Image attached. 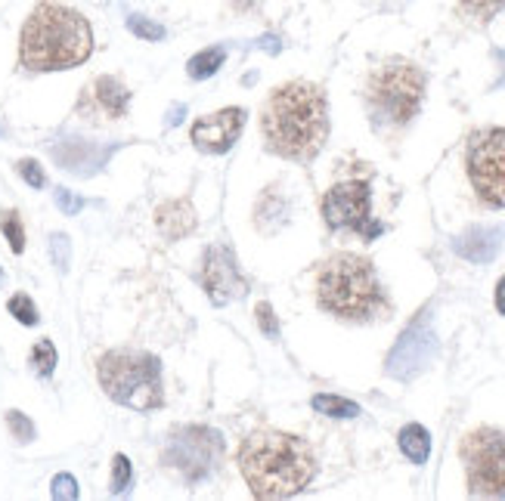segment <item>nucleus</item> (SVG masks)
Returning a JSON list of instances; mask_svg holds the SVG:
<instances>
[{
	"mask_svg": "<svg viewBox=\"0 0 505 501\" xmlns=\"http://www.w3.org/2000/svg\"><path fill=\"white\" fill-rule=\"evenodd\" d=\"M267 149L289 161H313L329 137V103L317 84L291 81L270 93L261 112Z\"/></svg>",
	"mask_w": 505,
	"mask_h": 501,
	"instance_id": "1",
	"label": "nucleus"
},
{
	"mask_svg": "<svg viewBox=\"0 0 505 501\" xmlns=\"http://www.w3.org/2000/svg\"><path fill=\"white\" fill-rule=\"evenodd\" d=\"M239 470L254 498H291L317 477V455L295 433L254 431L239 449Z\"/></svg>",
	"mask_w": 505,
	"mask_h": 501,
	"instance_id": "2",
	"label": "nucleus"
},
{
	"mask_svg": "<svg viewBox=\"0 0 505 501\" xmlns=\"http://www.w3.org/2000/svg\"><path fill=\"white\" fill-rule=\"evenodd\" d=\"M94 32L72 6L44 0L32 10L19 38V59L28 71H66L90 59Z\"/></svg>",
	"mask_w": 505,
	"mask_h": 501,
	"instance_id": "3",
	"label": "nucleus"
},
{
	"mask_svg": "<svg viewBox=\"0 0 505 501\" xmlns=\"http://www.w3.org/2000/svg\"><path fill=\"white\" fill-rule=\"evenodd\" d=\"M317 300L326 313L351 322L372 319L385 306L372 263L357 254H335L323 263L317 276Z\"/></svg>",
	"mask_w": 505,
	"mask_h": 501,
	"instance_id": "4",
	"label": "nucleus"
},
{
	"mask_svg": "<svg viewBox=\"0 0 505 501\" xmlns=\"http://www.w3.org/2000/svg\"><path fill=\"white\" fill-rule=\"evenodd\" d=\"M106 396L133 412H152L165 405L161 362L140 350H112L96 365Z\"/></svg>",
	"mask_w": 505,
	"mask_h": 501,
	"instance_id": "5",
	"label": "nucleus"
},
{
	"mask_svg": "<svg viewBox=\"0 0 505 501\" xmlns=\"http://www.w3.org/2000/svg\"><path fill=\"white\" fill-rule=\"evenodd\" d=\"M425 99V71L407 59H388L369 75L366 103L379 127H403Z\"/></svg>",
	"mask_w": 505,
	"mask_h": 501,
	"instance_id": "6",
	"label": "nucleus"
},
{
	"mask_svg": "<svg viewBox=\"0 0 505 501\" xmlns=\"http://www.w3.org/2000/svg\"><path fill=\"white\" fill-rule=\"evenodd\" d=\"M465 464L468 492L474 498H502L505 496V431L478 427L459 446Z\"/></svg>",
	"mask_w": 505,
	"mask_h": 501,
	"instance_id": "7",
	"label": "nucleus"
},
{
	"mask_svg": "<svg viewBox=\"0 0 505 501\" xmlns=\"http://www.w3.org/2000/svg\"><path fill=\"white\" fill-rule=\"evenodd\" d=\"M220 455H224V436L205 424H193V427H177L168 436L161 461L168 468L180 470V477L189 479V483H202L217 468Z\"/></svg>",
	"mask_w": 505,
	"mask_h": 501,
	"instance_id": "8",
	"label": "nucleus"
},
{
	"mask_svg": "<svg viewBox=\"0 0 505 501\" xmlns=\"http://www.w3.org/2000/svg\"><path fill=\"white\" fill-rule=\"evenodd\" d=\"M468 180L483 205L505 207V127L478 131L468 142Z\"/></svg>",
	"mask_w": 505,
	"mask_h": 501,
	"instance_id": "9",
	"label": "nucleus"
},
{
	"mask_svg": "<svg viewBox=\"0 0 505 501\" xmlns=\"http://www.w3.org/2000/svg\"><path fill=\"white\" fill-rule=\"evenodd\" d=\"M323 217L332 229H351L366 241H372L385 229L372 220V196H369V186L360 180L332 186L323 198Z\"/></svg>",
	"mask_w": 505,
	"mask_h": 501,
	"instance_id": "10",
	"label": "nucleus"
},
{
	"mask_svg": "<svg viewBox=\"0 0 505 501\" xmlns=\"http://www.w3.org/2000/svg\"><path fill=\"white\" fill-rule=\"evenodd\" d=\"M434 353H437V332L431 325V310H422L397 338L394 350L388 353L385 371L397 381H412L428 369Z\"/></svg>",
	"mask_w": 505,
	"mask_h": 501,
	"instance_id": "11",
	"label": "nucleus"
},
{
	"mask_svg": "<svg viewBox=\"0 0 505 501\" xmlns=\"http://www.w3.org/2000/svg\"><path fill=\"white\" fill-rule=\"evenodd\" d=\"M202 285L208 291V297L215 300L217 306H226L233 300L245 297V278L239 276V267L233 260L230 248L215 245L205 250V260H202Z\"/></svg>",
	"mask_w": 505,
	"mask_h": 501,
	"instance_id": "12",
	"label": "nucleus"
},
{
	"mask_svg": "<svg viewBox=\"0 0 505 501\" xmlns=\"http://www.w3.org/2000/svg\"><path fill=\"white\" fill-rule=\"evenodd\" d=\"M242 127H245V109H224L211 118H198L193 124L196 149L208 155H224L236 146Z\"/></svg>",
	"mask_w": 505,
	"mask_h": 501,
	"instance_id": "13",
	"label": "nucleus"
},
{
	"mask_svg": "<svg viewBox=\"0 0 505 501\" xmlns=\"http://www.w3.org/2000/svg\"><path fill=\"white\" fill-rule=\"evenodd\" d=\"M115 152V146H96L87 140H66L60 146H53V159L60 161V168L72 170L78 177H90L109 161V155Z\"/></svg>",
	"mask_w": 505,
	"mask_h": 501,
	"instance_id": "14",
	"label": "nucleus"
},
{
	"mask_svg": "<svg viewBox=\"0 0 505 501\" xmlns=\"http://www.w3.org/2000/svg\"><path fill=\"white\" fill-rule=\"evenodd\" d=\"M502 226H468L465 232L453 239V250L472 263H490L502 248Z\"/></svg>",
	"mask_w": 505,
	"mask_h": 501,
	"instance_id": "15",
	"label": "nucleus"
},
{
	"mask_svg": "<svg viewBox=\"0 0 505 501\" xmlns=\"http://www.w3.org/2000/svg\"><path fill=\"white\" fill-rule=\"evenodd\" d=\"M155 223H159L161 235L170 241L177 239H187L189 232L196 229V211L189 202H165L159 207V214H155Z\"/></svg>",
	"mask_w": 505,
	"mask_h": 501,
	"instance_id": "16",
	"label": "nucleus"
},
{
	"mask_svg": "<svg viewBox=\"0 0 505 501\" xmlns=\"http://www.w3.org/2000/svg\"><path fill=\"white\" fill-rule=\"evenodd\" d=\"M94 99L106 114L121 118V114L127 112V103H131V90H127L118 77L103 75V77H96V84H94Z\"/></svg>",
	"mask_w": 505,
	"mask_h": 501,
	"instance_id": "17",
	"label": "nucleus"
},
{
	"mask_svg": "<svg viewBox=\"0 0 505 501\" xmlns=\"http://www.w3.org/2000/svg\"><path fill=\"white\" fill-rule=\"evenodd\" d=\"M400 452L409 458L412 464H425L431 455V436L422 424H407L400 431Z\"/></svg>",
	"mask_w": 505,
	"mask_h": 501,
	"instance_id": "18",
	"label": "nucleus"
},
{
	"mask_svg": "<svg viewBox=\"0 0 505 501\" xmlns=\"http://www.w3.org/2000/svg\"><path fill=\"white\" fill-rule=\"evenodd\" d=\"M224 59H226V50L224 47H208V50H202V53H196L193 59H189V77L193 81H208V77H215L220 66H224Z\"/></svg>",
	"mask_w": 505,
	"mask_h": 501,
	"instance_id": "19",
	"label": "nucleus"
},
{
	"mask_svg": "<svg viewBox=\"0 0 505 501\" xmlns=\"http://www.w3.org/2000/svg\"><path fill=\"white\" fill-rule=\"evenodd\" d=\"M310 405L317 412L329 414V418H357L360 414V405L354 403V399L332 396V393H317V396L310 399Z\"/></svg>",
	"mask_w": 505,
	"mask_h": 501,
	"instance_id": "20",
	"label": "nucleus"
},
{
	"mask_svg": "<svg viewBox=\"0 0 505 501\" xmlns=\"http://www.w3.org/2000/svg\"><path fill=\"white\" fill-rule=\"evenodd\" d=\"M459 6L472 23L487 25L490 19L500 16V13L505 10V0H459Z\"/></svg>",
	"mask_w": 505,
	"mask_h": 501,
	"instance_id": "21",
	"label": "nucleus"
},
{
	"mask_svg": "<svg viewBox=\"0 0 505 501\" xmlns=\"http://www.w3.org/2000/svg\"><path fill=\"white\" fill-rule=\"evenodd\" d=\"M0 226H4V235L6 241H10L13 254H23L25 250V229H23V220H19L16 211H4V220H0Z\"/></svg>",
	"mask_w": 505,
	"mask_h": 501,
	"instance_id": "22",
	"label": "nucleus"
},
{
	"mask_svg": "<svg viewBox=\"0 0 505 501\" xmlns=\"http://www.w3.org/2000/svg\"><path fill=\"white\" fill-rule=\"evenodd\" d=\"M32 369L38 371L41 378L53 375V369H56V347L50 341L34 343V350H32Z\"/></svg>",
	"mask_w": 505,
	"mask_h": 501,
	"instance_id": "23",
	"label": "nucleus"
},
{
	"mask_svg": "<svg viewBox=\"0 0 505 501\" xmlns=\"http://www.w3.org/2000/svg\"><path fill=\"white\" fill-rule=\"evenodd\" d=\"M50 260L60 273L69 269V260H72V241H69L66 232H53L50 235Z\"/></svg>",
	"mask_w": 505,
	"mask_h": 501,
	"instance_id": "24",
	"label": "nucleus"
},
{
	"mask_svg": "<svg viewBox=\"0 0 505 501\" xmlns=\"http://www.w3.org/2000/svg\"><path fill=\"white\" fill-rule=\"evenodd\" d=\"M131 479L133 468L127 461V455H115V461H112V496H121V492L131 489Z\"/></svg>",
	"mask_w": 505,
	"mask_h": 501,
	"instance_id": "25",
	"label": "nucleus"
},
{
	"mask_svg": "<svg viewBox=\"0 0 505 501\" xmlns=\"http://www.w3.org/2000/svg\"><path fill=\"white\" fill-rule=\"evenodd\" d=\"M127 28L143 41H161L165 38V25L152 23V19H146V16H127Z\"/></svg>",
	"mask_w": 505,
	"mask_h": 501,
	"instance_id": "26",
	"label": "nucleus"
},
{
	"mask_svg": "<svg viewBox=\"0 0 505 501\" xmlns=\"http://www.w3.org/2000/svg\"><path fill=\"white\" fill-rule=\"evenodd\" d=\"M10 313L23 322V325H38V310H34V304L28 295H13L10 297Z\"/></svg>",
	"mask_w": 505,
	"mask_h": 501,
	"instance_id": "27",
	"label": "nucleus"
},
{
	"mask_svg": "<svg viewBox=\"0 0 505 501\" xmlns=\"http://www.w3.org/2000/svg\"><path fill=\"white\" fill-rule=\"evenodd\" d=\"M6 424H10L13 436H16L19 442H32L34 440V424L25 418L23 412H6Z\"/></svg>",
	"mask_w": 505,
	"mask_h": 501,
	"instance_id": "28",
	"label": "nucleus"
},
{
	"mask_svg": "<svg viewBox=\"0 0 505 501\" xmlns=\"http://www.w3.org/2000/svg\"><path fill=\"white\" fill-rule=\"evenodd\" d=\"M53 498L56 501H75L78 498V483H75V477L72 474H60V477H53Z\"/></svg>",
	"mask_w": 505,
	"mask_h": 501,
	"instance_id": "29",
	"label": "nucleus"
},
{
	"mask_svg": "<svg viewBox=\"0 0 505 501\" xmlns=\"http://www.w3.org/2000/svg\"><path fill=\"white\" fill-rule=\"evenodd\" d=\"M19 174H23V180L32 186V189H41V186L47 183V177H44V170H41V164L32 161V159L19 161Z\"/></svg>",
	"mask_w": 505,
	"mask_h": 501,
	"instance_id": "30",
	"label": "nucleus"
},
{
	"mask_svg": "<svg viewBox=\"0 0 505 501\" xmlns=\"http://www.w3.org/2000/svg\"><path fill=\"white\" fill-rule=\"evenodd\" d=\"M258 325H261V332L267 334V338H280V322H276L273 316V306L270 304H258Z\"/></svg>",
	"mask_w": 505,
	"mask_h": 501,
	"instance_id": "31",
	"label": "nucleus"
},
{
	"mask_svg": "<svg viewBox=\"0 0 505 501\" xmlns=\"http://www.w3.org/2000/svg\"><path fill=\"white\" fill-rule=\"evenodd\" d=\"M56 205H60L62 214H78L84 207V198L75 196L72 189H56Z\"/></svg>",
	"mask_w": 505,
	"mask_h": 501,
	"instance_id": "32",
	"label": "nucleus"
},
{
	"mask_svg": "<svg viewBox=\"0 0 505 501\" xmlns=\"http://www.w3.org/2000/svg\"><path fill=\"white\" fill-rule=\"evenodd\" d=\"M183 114H187V109H183V105H170V112H168V121L165 124L168 127H177L183 121Z\"/></svg>",
	"mask_w": 505,
	"mask_h": 501,
	"instance_id": "33",
	"label": "nucleus"
},
{
	"mask_svg": "<svg viewBox=\"0 0 505 501\" xmlns=\"http://www.w3.org/2000/svg\"><path fill=\"white\" fill-rule=\"evenodd\" d=\"M496 310L505 316V276L500 278V285H496Z\"/></svg>",
	"mask_w": 505,
	"mask_h": 501,
	"instance_id": "34",
	"label": "nucleus"
},
{
	"mask_svg": "<svg viewBox=\"0 0 505 501\" xmlns=\"http://www.w3.org/2000/svg\"><path fill=\"white\" fill-rule=\"evenodd\" d=\"M258 47H261V50L267 47L270 53H280V41H276L273 34H267V38H261V41H258Z\"/></svg>",
	"mask_w": 505,
	"mask_h": 501,
	"instance_id": "35",
	"label": "nucleus"
},
{
	"mask_svg": "<svg viewBox=\"0 0 505 501\" xmlns=\"http://www.w3.org/2000/svg\"><path fill=\"white\" fill-rule=\"evenodd\" d=\"M496 59L502 62V77H500V87H505V53H502V50H500V53H496Z\"/></svg>",
	"mask_w": 505,
	"mask_h": 501,
	"instance_id": "36",
	"label": "nucleus"
},
{
	"mask_svg": "<svg viewBox=\"0 0 505 501\" xmlns=\"http://www.w3.org/2000/svg\"><path fill=\"white\" fill-rule=\"evenodd\" d=\"M233 4H236V6H242V10H248V6H252L254 0H233Z\"/></svg>",
	"mask_w": 505,
	"mask_h": 501,
	"instance_id": "37",
	"label": "nucleus"
},
{
	"mask_svg": "<svg viewBox=\"0 0 505 501\" xmlns=\"http://www.w3.org/2000/svg\"><path fill=\"white\" fill-rule=\"evenodd\" d=\"M0 282H4V269H0Z\"/></svg>",
	"mask_w": 505,
	"mask_h": 501,
	"instance_id": "38",
	"label": "nucleus"
},
{
	"mask_svg": "<svg viewBox=\"0 0 505 501\" xmlns=\"http://www.w3.org/2000/svg\"><path fill=\"white\" fill-rule=\"evenodd\" d=\"M0 137H4V127H0Z\"/></svg>",
	"mask_w": 505,
	"mask_h": 501,
	"instance_id": "39",
	"label": "nucleus"
}]
</instances>
